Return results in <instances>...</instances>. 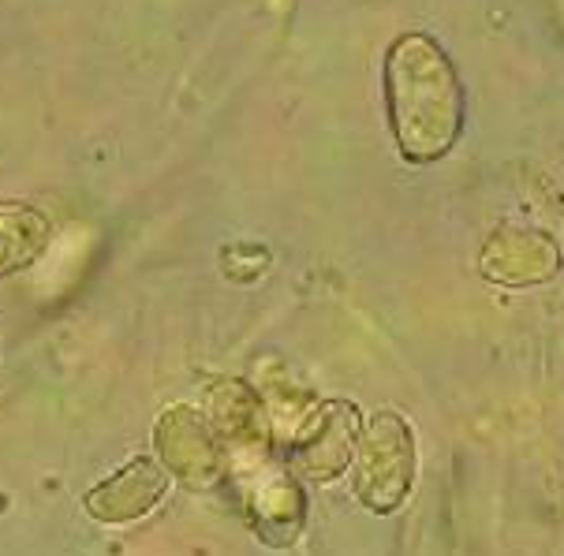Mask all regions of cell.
Masks as SVG:
<instances>
[{"label":"cell","mask_w":564,"mask_h":556,"mask_svg":"<svg viewBox=\"0 0 564 556\" xmlns=\"http://www.w3.org/2000/svg\"><path fill=\"white\" fill-rule=\"evenodd\" d=\"M386 105L400 157L442 161L464 128V86L456 64L430 34H400L386 53Z\"/></svg>","instance_id":"1"},{"label":"cell","mask_w":564,"mask_h":556,"mask_svg":"<svg viewBox=\"0 0 564 556\" xmlns=\"http://www.w3.org/2000/svg\"><path fill=\"white\" fill-rule=\"evenodd\" d=\"M415 482V434L397 411L381 407L367 418L351 456V493L378 515L397 512Z\"/></svg>","instance_id":"2"},{"label":"cell","mask_w":564,"mask_h":556,"mask_svg":"<svg viewBox=\"0 0 564 556\" xmlns=\"http://www.w3.org/2000/svg\"><path fill=\"white\" fill-rule=\"evenodd\" d=\"M203 415L214 429L225 456V475H243L251 467L270 464L273 456V422L254 385L240 378H217L203 392Z\"/></svg>","instance_id":"3"},{"label":"cell","mask_w":564,"mask_h":556,"mask_svg":"<svg viewBox=\"0 0 564 556\" xmlns=\"http://www.w3.org/2000/svg\"><path fill=\"white\" fill-rule=\"evenodd\" d=\"M362 434V415L348 400H325L289 440V471L307 482H333L351 467Z\"/></svg>","instance_id":"4"},{"label":"cell","mask_w":564,"mask_h":556,"mask_svg":"<svg viewBox=\"0 0 564 556\" xmlns=\"http://www.w3.org/2000/svg\"><path fill=\"white\" fill-rule=\"evenodd\" d=\"M154 448L165 475L187 489H214L228 478L221 445L198 407L172 404L161 411L154 422Z\"/></svg>","instance_id":"5"},{"label":"cell","mask_w":564,"mask_h":556,"mask_svg":"<svg viewBox=\"0 0 564 556\" xmlns=\"http://www.w3.org/2000/svg\"><path fill=\"white\" fill-rule=\"evenodd\" d=\"M236 489H240L243 515L251 523V531L273 549H284L300 538L303 531V493L300 478L289 467H281L276 459L262 467H251L243 475H232Z\"/></svg>","instance_id":"6"},{"label":"cell","mask_w":564,"mask_h":556,"mask_svg":"<svg viewBox=\"0 0 564 556\" xmlns=\"http://www.w3.org/2000/svg\"><path fill=\"white\" fill-rule=\"evenodd\" d=\"M564 258L553 236L539 228L505 225L482 243L479 273L497 287H531L546 284L561 273Z\"/></svg>","instance_id":"7"},{"label":"cell","mask_w":564,"mask_h":556,"mask_svg":"<svg viewBox=\"0 0 564 556\" xmlns=\"http://www.w3.org/2000/svg\"><path fill=\"white\" fill-rule=\"evenodd\" d=\"M165 493H169L165 467L150 456H135L117 475L105 478L101 486H94L83 497V508L98 523H131L142 520L147 512H154L165 501Z\"/></svg>","instance_id":"8"},{"label":"cell","mask_w":564,"mask_h":556,"mask_svg":"<svg viewBox=\"0 0 564 556\" xmlns=\"http://www.w3.org/2000/svg\"><path fill=\"white\" fill-rule=\"evenodd\" d=\"M50 243V217L26 203H0V276L19 273Z\"/></svg>","instance_id":"9"}]
</instances>
